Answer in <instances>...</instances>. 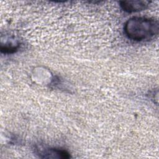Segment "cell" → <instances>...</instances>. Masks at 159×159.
I'll return each instance as SVG.
<instances>
[{"mask_svg": "<svg viewBox=\"0 0 159 159\" xmlns=\"http://www.w3.org/2000/svg\"><path fill=\"white\" fill-rule=\"evenodd\" d=\"M159 30L158 20L152 17L134 16L124 25V32L130 40L142 42L157 36Z\"/></svg>", "mask_w": 159, "mask_h": 159, "instance_id": "1", "label": "cell"}, {"mask_svg": "<svg viewBox=\"0 0 159 159\" xmlns=\"http://www.w3.org/2000/svg\"><path fill=\"white\" fill-rule=\"evenodd\" d=\"M150 1H120V6L125 12L131 13L143 11L147 9Z\"/></svg>", "mask_w": 159, "mask_h": 159, "instance_id": "3", "label": "cell"}, {"mask_svg": "<svg viewBox=\"0 0 159 159\" xmlns=\"http://www.w3.org/2000/svg\"><path fill=\"white\" fill-rule=\"evenodd\" d=\"M20 47V44L17 43H5L4 45H1V52L4 54H11L16 52Z\"/></svg>", "mask_w": 159, "mask_h": 159, "instance_id": "4", "label": "cell"}, {"mask_svg": "<svg viewBox=\"0 0 159 159\" xmlns=\"http://www.w3.org/2000/svg\"><path fill=\"white\" fill-rule=\"evenodd\" d=\"M37 153L40 158H69L70 153L65 150L59 148H45L37 149Z\"/></svg>", "mask_w": 159, "mask_h": 159, "instance_id": "2", "label": "cell"}]
</instances>
